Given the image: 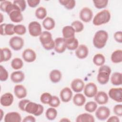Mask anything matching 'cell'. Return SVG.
I'll use <instances>...</instances> for the list:
<instances>
[{
    "mask_svg": "<svg viewBox=\"0 0 122 122\" xmlns=\"http://www.w3.org/2000/svg\"><path fill=\"white\" fill-rule=\"evenodd\" d=\"M108 39V32L104 30H99L94 35L93 44L96 48L102 49L105 46Z\"/></svg>",
    "mask_w": 122,
    "mask_h": 122,
    "instance_id": "cell-1",
    "label": "cell"
},
{
    "mask_svg": "<svg viewBox=\"0 0 122 122\" xmlns=\"http://www.w3.org/2000/svg\"><path fill=\"white\" fill-rule=\"evenodd\" d=\"M39 39L43 47L45 50L49 51L54 48V41L52 39L51 33L49 31H44L42 32Z\"/></svg>",
    "mask_w": 122,
    "mask_h": 122,
    "instance_id": "cell-2",
    "label": "cell"
},
{
    "mask_svg": "<svg viewBox=\"0 0 122 122\" xmlns=\"http://www.w3.org/2000/svg\"><path fill=\"white\" fill-rule=\"evenodd\" d=\"M111 17L110 11L108 10H103L96 14L93 19L92 23L95 26H100L108 23Z\"/></svg>",
    "mask_w": 122,
    "mask_h": 122,
    "instance_id": "cell-3",
    "label": "cell"
},
{
    "mask_svg": "<svg viewBox=\"0 0 122 122\" xmlns=\"http://www.w3.org/2000/svg\"><path fill=\"white\" fill-rule=\"evenodd\" d=\"M111 72V69L109 66L103 65L101 66L99 69L97 76L98 82L102 85L106 84L109 81Z\"/></svg>",
    "mask_w": 122,
    "mask_h": 122,
    "instance_id": "cell-4",
    "label": "cell"
},
{
    "mask_svg": "<svg viewBox=\"0 0 122 122\" xmlns=\"http://www.w3.org/2000/svg\"><path fill=\"white\" fill-rule=\"evenodd\" d=\"M43 111L44 108L42 105L30 101L27 103L24 109V112L33 114L36 116L41 115L43 113Z\"/></svg>",
    "mask_w": 122,
    "mask_h": 122,
    "instance_id": "cell-5",
    "label": "cell"
},
{
    "mask_svg": "<svg viewBox=\"0 0 122 122\" xmlns=\"http://www.w3.org/2000/svg\"><path fill=\"white\" fill-rule=\"evenodd\" d=\"M28 30L30 34L33 37L40 36L42 33L41 25L36 21H31L29 24Z\"/></svg>",
    "mask_w": 122,
    "mask_h": 122,
    "instance_id": "cell-6",
    "label": "cell"
},
{
    "mask_svg": "<svg viewBox=\"0 0 122 122\" xmlns=\"http://www.w3.org/2000/svg\"><path fill=\"white\" fill-rule=\"evenodd\" d=\"M9 45L14 51H19L23 47L24 40L20 37L14 36L10 39L9 41Z\"/></svg>",
    "mask_w": 122,
    "mask_h": 122,
    "instance_id": "cell-7",
    "label": "cell"
},
{
    "mask_svg": "<svg viewBox=\"0 0 122 122\" xmlns=\"http://www.w3.org/2000/svg\"><path fill=\"white\" fill-rule=\"evenodd\" d=\"M110 114V109L104 106L99 107L95 112V116L97 118L101 121H104L108 118Z\"/></svg>",
    "mask_w": 122,
    "mask_h": 122,
    "instance_id": "cell-8",
    "label": "cell"
},
{
    "mask_svg": "<svg viewBox=\"0 0 122 122\" xmlns=\"http://www.w3.org/2000/svg\"><path fill=\"white\" fill-rule=\"evenodd\" d=\"M109 97L113 101L122 102V88H112L109 90L108 92Z\"/></svg>",
    "mask_w": 122,
    "mask_h": 122,
    "instance_id": "cell-9",
    "label": "cell"
},
{
    "mask_svg": "<svg viewBox=\"0 0 122 122\" xmlns=\"http://www.w3.org/2000/svg\"><path fill=\"white\" fill-rule=\"evenodd\" d=\"M8 15L11 21L13 22H20L23 19V17L21 13V11L16 5V7L13 10H12Z\"/></svg>",
    "mask_w": 122,
    "mask_h": 122,
    "instance_id": "cell-10",
    "label": "cell"
},
{
    "mask_svg": "<svg viewBox=\"0 0 122 122\" xmlns=\"http://www.w3.org/2000/svg\"><path fill=\"white\" fill-rule=\"evenodd\" d=\"M97 87L93 82L87 83L84 88V95L89 98L94 97L97 92Z\"/></svg>",
    "mask_w": 122,
    "mask_h": 122,
    "instance_id": "cell-11",
    "label": "cell"
},
{
    "mask_svg": "<svg viewBox=\"0 0 122 122\" xmlns=\"http://www.w3.org/2000/svg\"><path fill=\"white\" fill-rule=\"evenodd\" d=\"M55 51L59 53L64 52L66 49V40L64 38L58 37L54 40Z\"/></svg>",
    "mask_w": 122,
    "mask_h": 122,
    "instance_id": "cell-12",
    "label": "cell"
},
{
    "mask_svg": "<svg viewBox=\"0 0 122 122\" xmlns=\"http://www.w3.org/2000/svg\"><path fill=\"white\" fill-rule=\"evenodd\" d=\"M80 19L85 22H90L93 17V12L92 10L88 7L83 8L80 12Z\"/></svg>",
    "mask_w": 122,
    "mask_h": 122,
    "instance_id": "cell-13",
    "label": "cell"
},
{
    "mask_svg": "<svg viewBox=\"0 0 122 122\" xmlns=\"http://www.w3.org/2000/svg\"><path fill=\"white\" fill-rule=\"evenodd\" d=\"M15 25L13 24L2 23L0 25V32L1 35H12L15 32L14 28Z\"/></svg>",
    "mask_w": 122,
    "mask_h": 122,
    "instance_id": "cell-14",
    "label": "cell"
},
{
    "mask_svg": "<svg viewBox=\"0 0 122 122\" xmlns=\"http://www.w3.org/2000/svg\"><path fill=\"white\" fill-rule=\"evenodd\" d=\"M22 57L23 60L27 62H32L36 59L35 52L31 49H26L22 52Z\"/></svg>",
    "mask_w": 122,
    "mask_h": 122,
    "instance_id": "cell-15",
    "label": "cell"
},
{
    "mask_svg": "<svg viewBox=\"0 0 122 122\" xmlns=\"http://www.w3.org/2000/svg\"><path fill=\"white\" fill-rule=\"evenodd\" d=\"M71 86L72 90L75 92H80L84 89L85 85L84 81L81 79H75L71 82Z\"/></svg>",
    "mask_w": 122,
    "mask_h": 122,
    "instance_id": "cell-16",
    "label": "cell"
},
{
    "mask_svg": "<svg viewBox=\"0 0 122 122\" xmlns=\"http://www.w3.org/2000/svg\"><path fill=\"white\" fill-rule=\"evenodd\" d=\"M14 97L10 92H6L1 95L0 99V102L1 105L4 107L10 106L13 102Z\"/></svg>",
    "mask_w": 122,
    "mask_h": 122,
    "instance_id": "cell-17",
    "label": "cell"
},
{
    "mask_svg": "<svg viewBox=\"0 0 122 122\" xmlns=\"http://www.w3.org/2000/svg\"><path fill=\"white\" fill-rule=\"evenodd\" d=\"M72 92L71 89L69 87L63 88L60 93V96L62 102H68L71 101L72 96Z\"/></svg>",
    "mask_w": 122,
    "mask_h": 122,
    "instance_id": "cell-18",
    "label": "cell"
},
{
    "mask_svg": "<svg viewBox=\"0 0 122 122\" xmlns=\"http://www.w3.org/2000/svg\"><path fill=\"white\" fill-rule=\"evenodd\" d=\"M89 54V50L87 47L84 44H81L76 49L75 55L80 59L86 58Z\"/></svg>",
    "mask_w": 122,
    "mask_h": 122,
    "instance_id": "cell-19",
    "label": "cell"
},
{
    "mask_svg": "<svg viewBox=\"0 0 122 122\" xmlns=\"http://www.w3.org/2000/svg\"><path fill=\"white\" fill-rule=\"evenodd\" d=\"M4 121L5 122H20L21 117L17 112H10L5 115Z\"/></svg>",
    "mask_w": 122,
    "mask_h": 122,
    "instance_id": "cell-20",
    "label": "cell"
},
{
    "mask_svg": "<svg viewBox=\"0 0 122 122\" xmlns=\"http://www.w3.org/2000/svg\"><path fill=\"white\" fill-rule=\"evenodd\" d=\"M109 97L107 93L103 91L97 92L94 96L95 102L100 105H103L107 103L108 102Z\"/></svg>",
    "mask_w": 122,
    "mask_h": 122,
    "instance_id": "cell-21",
    "label": "cell"
},
{
    "mask_svg": "<svg viewBox=\"0 0 122 122\" xmlns=\"http://www.w3.org/2000/svg\"><path fill=\"white\" fill-rule=\"evenodd\" d=\"M14 92L15 96L19 99H23L27 96V91L26 88L22 85L18 84L15 86Z\"/></svg>",
    "mask_w": 122,
    "mask_h": 122,
    "instance_id": "cell-22",
    "label": "cell"
},
{
    "mask_svg": "<svg viewBox=\"0 0 122 122\" xmlns=\"http://www.w3.org/2000/svg\"><path fill=\"white\" fill-rule=\"evenodd\" d=\"M25 78V75L22 71H13L10 75V79L14 83H18L22 81Z\"/></svg>",
    "mask_w": 122,
    "mask_h": 122,
    "instance_id": "cell-23",
    "label": "cell"
},
{
    "mask_svg": "<svg viewBox=\"0 0 122 122\" xmlns=\"http://www.w3.org/2000/svg\"><path fill=\"white\" fill-rule=\"evenodd\" d=\"M0 62L3 61H7L10 60L12 56V53L11 51L8 48H0Z\"/></svg>",
    "mask_w": 122,
    "mask_h": 122,
    "instance_id": "cell-24",
    "label": "cell"
},
{
    "mask_svg": "<svg viewBox=\"0 0 122 122\" xmlns=\"http://www.w3.org/2000/svg\"><path fill=\"white\" fill-rule=\"evenodd\" d=\"M63 38L65 39L75 37V31L73 28L71 26H64L62 30Z\"/></svg>",
    "mask_w": 122,
    "mask_h": 122,
    "instance_id": "cell-25",
    "label": "cell"
},
{
    "mask_svg": "<svg viewBox=\"0 0 122 122\" xmlns=\"http://www.w3.org/2000/svg\"><path fill=\"white\" fill-rule=\"evenodd\" d=\"M66 40V48L70 51L76 50L79 46L78 40L75 37L69 38Z\"/></svg>",
    "mask_w": 122,
    "mask_h": 122,
    "instance_id": "cell-26",
    "label": "cell"
},
{
    "mask_svg": "<svg viewBox=\"0 0 122 122\" xmlns=\"http://www.w3.org/2000/svg\"><path fill=\"white\" fill-rule=\"evenodd\" d=\"M76 121L77 122H94L95 120L92 114L88 113H83L77 117Z\"/></svg>",
    "mask_w": 122,
    "mask_h": 122,
    "instance_id": "cell-27",
    "label": "cell"
},
{
    "mask_svg": "<svg viewBox=\"0 0 122 122\" xmlns=\"http://www.w3.org/2000/svg\"><path fill=\"white\" fill-rule=\"evenodd\" d=\"M50 79L51 82L53 83L59 82L62 77L61 72L58 70H53L50 73Z\"/></svg>",
    "mask_w": 122,
    "mask_h": 122,
    "instance_id": "cell-28",
    "label": "cell"
},
{
    "mask_svg": "<svg viewBox=\"0 0 122 122\" xmlns=\"http://www.w3.org/2000/svg\"><path fill=\"white\" fill-rule=\"evenodd\" d=\"M86 102V98L84 95L81 93H78L74 95L73 97V102L77 106H82Z\"/></svg>",
    "mask_w": 122,
    "mask_h": 122,
    "instance_id": "cell-29",
    "label": "cell"
},
{
    "mask_svg": "<svg viewBox=\"0 0 122 122\" xmlns=\"http://www.w3.org/2000/svg\"><path fill=\"white\" fill-rule=\"evenodd\" d=\"M55 25L54 20L51 17H46L42 21V26L46 30H52Z\"/></svg>",
    "mask_w": 122,
    "mask_h": 122,
    "instance_id": "cell-30",
    "label": "cell"
},
{
    "mask_svg": "<svg viewBox=\"0 0 122 122\" xmlns=\"http://www.w3.org/2000/svg\"><path fill=\"white\" fill-rule=\"evenodd\" d=\"M112 61L114 63H120L122 61V51L117 50L114 51L111 56Z\"/></svg>",
    "mask_w": 122,
    "mask_h": 122,
    "instance_id": "cell-31",
    "label": "cell"
},
{
    "mask_svg": "<svg viewBox=\"0 0 122 122\" xmlns=\"http://www.w3.org/2000/svg\"><path fill=\"white\" fill-rule=\"evenodd\" d=\"M111 81L114 85H121L122 84V73L119 72L112 73L111 78Z\"/></svg>",
    "mask_w": 122,
    "mask_h": 122,
    "instance_id": "cell-32",
    "label": "cell"
},
{
    "mask_svg": "<svg viewBox=\"0 0 122 122\" xmlns=\"http://www.w3.org/2000/svg\"><path fill=\"white\" fill-rule=\"evenodd\" d=\"M93 63L97 66H101L103 65L105 61V59L102 54L98 53L95 54L93 58Z\"/></svg>",
    "mask_w": 122,
    "mask_h": 122,
    "instance_id": "cell-33",
    "label": "cell"
},
{
    "mask_svg": "<svg viewBox=\"0 0 122 122\" xmlns=\"http://www.w3.org/2000/svg\"><path fill=\"white\" fill-rule=\"evenodd\" d=\"M57 111L54 107H51L48 108L45 113L46 117L49 120H54L57 116Z\"/></svg>",
    "mask_w": 122,
    "mask_h": 122,
    "instance_id": "cell-34",
    "label": "cell"
},
{
    "mask_svg": "<svg viewBox=\"0 0 122 122\" xmlns=\"http://www.w3.org/2000/svg\"><path fill=\"white\" fill-rule=\"evenodd\" d=\"M59 1L65 9L69 10L73 9L76 5V1L74 0H60Z\"/></svg>",
    "mask_w": 122,
    "mask_h": 122,
    "instance_id": "cell-35",
    "label": "cell"
},
{
    "mask_svg": "<svg viewBox=\"0 0 122 122\" xmlns=\"http://www.w3.org/2000/svg\"><path fill=\"white\" fill-rule=\"evenodd\" d=\"M36 18L39 20L44 19L47 15V10L43 7H40L38 8L35 12Z\"/></svg>",
    "mask_w": 122,
    "mask_h": 122,
    "instance_id": "cell-36",
    "label": "cell"
},
{
    "mask_svg": "<svg viewBox=\"0 0 122 122\" xmlns=\"http://www.w3.org/2000/svg\"><path fill=\"white\" fill-rule=\"evenodd\" d=\"M23 66V61L19 58H15L13 59L11 62V66L14 70L20 69Z\"/></svg>",
    "mask_w": 122,
    "mask_h": 122,
    "instance_id": "cell-37",
    "label": "cell"
},
{
    "mask_svg": "<svg viewBox=\"0 0 122 122\" xmlns=\"http://www.w3.org/2000/svg\"><path fill=\"white\" fill-rule=\"evenodd\" d=\"M85 110L89 112H93L97 108V104L96 102L90 101L87 102L84 106Z\"/></svg>",
    "mask_w": 122,
    "mask_h": 122,
    "instance_id": "cell-38",
    "label": "cell"
},
{
    "mask_svg": "<svg viewBox=\"0 0 122 122\" xmlns=\"http://www.w3.org/2000/svg\"><path fill=\"white\" fill-rule=\"evenodd\" d=\"M71 26L73 28L75 32H80L82 31L84 29V25L83 23L79 20H75L73 21Z\"/></svg>",
    "mask_w": 122,
    "mask_h": 122,
    "instance_id": "cell-39",
    "label": "cell"
},
{
    "mask_svg": "<svg viewBox=\"0 0 122 122\" xmlns=\"http://www.w3.org/2000/svg\"><path fill=\"white\" fill-rule=\"evenodd\" d=\"M52 96L50 93L44 92L40 97L41 102L43 104H49L51 101Z\"/></svg>",
    "mask_w": 122,
    "mask_h": 122,
    "instance_id": "cell-40",
    "label": "cell"
},
{
    "mask_svg": "<svg viewBox=\"0 0 122 122\" xmlns=\"http://www.w3.org/2000/svg\"><path fill=\"white\" fill-rule=\"evenodd\" d=\"M93 2L94 6L98 9H101L107 6L108 0H94Z\"/></svg>",
    "mask_w": 122,
    "mask_h": 122,
    "instance_id": "cell-41",
    "label": "cell"
},
{
    "mask_svg": "<svg viewBox=\"0 0 122 122\" xmlns=\"http://www.w3.org/2000/svg\"><path fill=\"white\" fill-rule=\"evenodd\" d=\"M14 31L15 33L19 35H24L26 33V29L24 25L22 24H18L15 25Z\"/></svg>",
    "mask_w": 122,
    "mask_h": 122,
    "instance_id": "cell-42",
    "label": "cell"
},
{
    "mask_svg": "<svg viewBox=\"0 0 122 122\" xmlns=\"http://www.w3.org/2000/svg\"><path fill=\"white\" fill-rule=\"evenodd\" d=\"M9 77L7 71L2 65L0 66V80L1 81H6Z\"/></svg>",
    "mask_w": 122,
    "mask_h": 122,
    "instance_id": "cell-43",
    "label": "cell"
},
{
    "mask_svg": "<svg viewBox=\"0 0 122 122\" xmlns=\"http://www.w3.org/2000/svg\"><path fill=\"white\" fill-rule=\"evenodd\" d=\"M13 4L16 5L21 12L23 11L26 8V2L24 0H16L13 1Z\"/></svg>",
    "mask_w": 122,
    "mask_h": 122,
    "instance_id": "cell-44",
    "label": "cell"
},
{
    "mask_svg": "<svg viewBox=\"0 0 122 122\" xmlns=\"http://www.w3.org/2000/svg\"><path fill=\"white\" fill-rule=\"evenodd\" d=\"M60 104V100L59 98L56 96H52V99L49 105L54 108L58 107Z\"/></svg>",
    "mask_w": 122,
    "mask_h": 122,
    "instance_id": "cell-45",
    "label": "cell"
},
{
    "mask_svg": "<svg viewBox=\"0 0 122 122\" xmlns=\"http://www.w3.org/2000/svg\"><path fill=\"white\" fill-rule=\"evenodd\" d=\"M113 111L117 116L121 117L122 116V105L121 104L116 105L114 106Z\"/></svg>",
    "mask_w": 122,
    "mask_h": 122,
    "instance_id": "cell-46",
    "label": "cell"
},
{
    "mask_svg": "<svg viewBox=\"0 0 122 122\" xmlns=\"http://www.w3.org/2000/svg\"><path fill=\"white\" fill-rule=\"evenodd\" d=\"M113 37L117 42L120 43L122 42V32L121 31H118L115 32Z\"/></svg>",
    "mask_w": 122,
    "mask_h": 122,
    "instance_id": "cell-47",
    "label": "cell"
},
{
    "mask_svg": "<svg viewBox=\"0 0 122 122\" xmlns=\"http://www.w3.org/2000/svg\"><path fill=\"white\" fill-rule=\"evenodd\" d=\"M30 101V100H27V99H23L20 100L19 102V108L20 109V110H21L22 111L24 112V109H25V107L27 104V103Z\"/></svg>",
    "mask_w": 122,
    "mask_h": 122,
    "instance_id": "cell-48",
    "label": "cell"
},
{
    "mask_svg": "<svg viewBox=\"0 0 122 122\" xmlns=\"http://www.w3.org/2000/svg\"><path fill=\"white\" fill-rule=\"evenodd\" d=\"M28 5L31 8L37 7L40 2V0H28L27 1Z\"/></svg>",
    "mask_w": 122,
    "mask_h": 122,
    "instance_id": "cell-49",
    "label": "cell"
},
{
    "mask_svg": "<svg viewBox=\"0 0 122 122\" xmlns=\"http://www.w3.org/2000/svg\"><path fill=\"white\" fill-rule=\"evenodd\" d=\"M23 122H36L35 118L32 115H28L26 116L22 120Z\"/></svg>",
    "mask_w": 122,
    "mask_h": 122,
    "instance_id": "cell-50",
    "label": "cell"
},
{
    "mask_svg": "<svg viewBox=\"0 0 122 122\" xmlns=\"http://www.w3.org/2000/svg\"><path fill=\"white\" fill-rule=\"evenodd\" d=\"M107 122H119L120 120L117 116H112L108 119Z\"/></svg>",
    "mask_w": 122,
    "mask_h": 122,
    "instance_id": "cell-51",
    "label": "cell"
},
{
    "mask_svg": "<svg viewBox=\"0 0 122 122\" xmlns=\"http://www.w3.org/2000/svg\"><path fill=\"white\" fill-rule=\"evenodd\" d=\"M70 121H71L67 118H63L60 121V122H70Z\"/></svg>",
    "mask_w": 122,
    "mask_h": 122,
    "instance_id": "cell-52",
    "label": "cell"
},
{
    "mask_svg": "<svg viewBox=\"0 0 122 122\" xmlns=\"http://www.w3.org/2000/svg\"><path fill=\"white\" fill-rule=\"evenodd\" d=\"M0 121H1L2 120V117H3V112L2 111V109H0Z\"/></svg>",
    "mask_w": 122,
    "mask_h": 122,
    "instance_id": "cell-53",
    "label": "cell"
},
{
    "mask_svg": "<svg viewBox=\"0 0 122 122\" xmlns=\"http://www.w3.org/2000/svg\"><path fill=\"white\" fill-rule=\"evenodd\" d=\"M0 23H1L3 21V15L1 13H0Z\"/></svg>",
    "mask_w": 122,
    "mask_h": 122,
    "instance_id": "cell-54",
    "label": "cell"
}]
</instances>
